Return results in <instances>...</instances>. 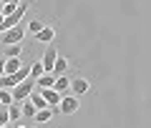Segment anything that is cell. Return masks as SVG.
Segmentation results:
<instances>
[{
	"instance_id": "cell-20",
	"label": "cell",
	"mask_w": 151,
	"mask_h": 128,
	"mask_svg": "<svg viewBox=\"0 0 151 128\" xmlns=\"http://www.w3.org/2000/svg\"><path fill=\"white\" fill-rule=\"evenodd\" d=\"M3 75H5V58L0 55V78H3Z\"/></svg>"
},
{
	"instance_id": "cell-11",
	"label": "cell",
	"mask_w": 151,
	"mask_h": 128,
	"mask_svg": "<svg viewBox=\"0 0 151 128\" xmlns=\"http://www.w3.org/2000/svg\"><path fill=\"white\" fill-rule=\"evenodd\" d=\"M55 78H58V75H53V73H43L40 78L35 80V85H38V88H53Z\"/></svg>"
},
{
	"instance_id": "cell-2",
	"label": "cell",
	"mask_w": 151,
	"mask_h": 128,
	"mask_svg": "<svg viewBox=\"0 0 151 128\" xmlns=\"http://www.w3.org/2000/svg\"><path fill=\"white\" fill-rule=\"evenodd\" d=\"M33 85H35V80H33L30 75H28V78L23 80V83H18L15 88L10 91V93H13V101H25V98L33 93Z\"/></svg>"
},
{
	"instance_id": "cell-22",
	"label": "cell",
	"mask_w": 151,
	"mask_h": 128,
	"mask_svg": "<svg viewBox=\"0 0 151 128\" xmlns=\"http://www.w3.org/2000/svg\"><path fill=\"white\" fill-rule=\"evenodd\" d=\"M0 128H10V123H8V126H0Z\"/></svg>"
},
{
	"instance_id": "cell-15",
	"label": "cell",
	"mask_w": 151,
	"mask_h": 128,
	"mask_svg": "<svg viewBox=\"0 0 151 128\" xmlns=\"http://www.w3.org/2000/svg\"><path fill=\"white\" fill-rule=\"evenodd\" d=\"M20 111H23V116H28V118H33V116H35V108H33V103L28 101V98H25V101H23Z\"/></svg>"
},
{
	"instance_id": "cell-24",
	"label": "cell",
	"mask_w": 151,
	"mask_h": 128,
	"mask_svg": "<svg viewBox=\"0 0 151 128\" xmlns=\"http://www.w3.org/2000/svg\"><path fill=\"white\" fill-rule=\"evenodd\" d=\"M0 10H3V3H0Z\"/></svg>"
},
{
	"instance_id": "cell-18",
	"label": "cell",
	"mask_w": 151,
	"mask_h": 128,
	"mask_svg": "<svg viewBox=\"0 0 151 128\" xmlns=\"http://www.w3.org/2000/svg\"><path fill=\"white\" fill-rule=\"evenodd\" d=\"M23 55V45H8V58H20Z\"/></svg>"
},
{
	"instance_id": "cell-21",
	"label": "cell",
	"mask_w": 151,
	"mask_h": 128,
	"mask_svg": "<svg viewBox=\"0 0 151 128\" xmlns=\"http://www.w3.org/2000/svg\"><path fill=\"white\" fill-rule=\"evenodd\" d=\"M0 3H3V5H10V8H15L18 3H20V0H0Z\"/></svg>"
},
{
	"instance_id": "cell-23",
	"label": "cell",
	"mask_w": 151,
	"mask_h": 128,
	"mask_svg": "<svg viewBox=\"0 0 151 128\" xmlns=\"http://www.w3.org/2000/svg\"><path fill=\"white\" fill-rule=\"evenodd\" d=\"M15 128H25V126H15Z\"/></svg>"
},
{
	"instance_id": "cell-13",
	"label": "cell",
	"mask_w": 151,
	"mask_h": 128,
	"mask_svg": "<svg viewBox=\"0 0 151 128\" xmlns=\"http://www.w3.org/2000/svg\"><path fill=\"white\" fill-rule=\"evenodd\" d=\"M0 106H13V93L8 91V88H0Z\"/></svg>"
},
{
	"instance_id": "cell-19",
	"label": "cell",
	"mask_w": 151,
	"mask_h": 128,
	"mask_svg": "<svg viewBox=\"0 0 151 128\" xmlns=\"http://www.w3.org/2000/svg\"><path fill=\"white\" fill-rule=\"evenodd\" d=\"M10 123V116H8V108L0 106V126H8Z\"/></svg>"
},
{
	"instance_id": "cell-9",
	"label": "cell",
	"mask_w": 151,
	"mask_h": 128,
	"mask_svg": "<svg viewBox=\"0 0 151 128\" xmlns=\"http://www.w3.org/2000/svg\"><path fill=\"white\" fill-rule=\"evenodd\" d=\"M53 108H40V111H35V116H33V121L35 123H48L50 118H53Z\"/></svg>"
},
{
	"instance_id": "cell-8",
	"label": "cell",
	"mask_w": 151,
	"mask_h": 128,
	"mask_svg": "<svg viewBox=\"0 0 151 128\" xmlns=\"http://www.w3.org/2000/svg\"><path fill=\"white\" fill-rule=\"evenodd\" d=\"M70 88V78L68 75H58L55 78V83H53V91H58L60 96H65V91Z\"/></svg>"
},
{
	"instance_id": "cell-4",
	"label": "cell",
	"mask_w": 151,
	"mask_h": 128,
	"mask_svg": "<svg viewBox=\"0 0 151 128\" xmlns=\"http://www.w3.org/2000/svg\"><path fill=\"white\" fill-rule=\"evenodd\" d=\"M70 91H73L76 98L83 96V93H88V91H91V83H88V78H81V75H78V78H73V80H70Z\"/></svg>"
},
{
	"instance_id": "cell-3",
	"label": "cell",
	"mask_w": 151,
	"mask_h": 128,
	"mask_svg": "<svg viewBox=\"0 0 151 128\" xmlns=\"http://www.w3.org/2000/svg\"><path fill=\"white\" fill-rule=\"evenodd\" d=\"M58 111L65 113V116L76 113V111H78V98H76V96H63V98H60V103H58Z\"/></svg>"
},
{
	"instance_id": "cell-6",
	"label": "cell",
	"mask_w": 151,
	"mask_h": 128,
	"mask_svg": "<svg viewBox=\"0 0 151 128\" xmlns=\"http://www.w3.org/2000/svg\"><path fill=\"white\" fill-rule=\"evenodd\" d=\"M55 58H58V50H55V48H48V50H45L43 60H40V63H43V70H45V73H53Z\"/></svg>"
},
{
	"instance_id": "cell-12",
	"label": "cell",
	"mask_w": 151,
	"mask_h": 128,
	"mask_svg": "<svg viewBox=\"0 0 151 128\" xmlns=\"http://www.w3.org/2000/svg\"><path fill=\"white\" fill-rule=\"evenodd\" d=\"M65 68H68V60L58 55V58H55V65H53V75H63Z\"/></svg>"
},
{
	"instance_id": "cell-17",
	"label": "cell",
	"mask_w": 151,
	"mask_h": 128,
	"mask_svg": "<svg viewBox=\"0 0 151 128\" xmlns=\"http://www.w3.org/2000/svg\"><path fill=\"white\" fill-rule=\"evenodd\" d=\"M25 28L33 33V35H38V33L43 30V23H40V20H28V25H25Z\"/></svg>"
},
{
	"instance_id": "cell-5",
	"label": "cell",
	"mask_w": 151,
	"mask_h": 128,
	"mask_svg": "<svg viewBox=\"0 0 151 128\" xmlns=\"http://www.w3.org/2000/svg\"><path fill=\"white\" fill-rule=\"evenodd\" d=\"M40 96H43V101L48 103V108H55L60 103V98H63L58 91H53V88H40Z\"/></svg>"
},
{
	"instance_id": "cell-16",
	"label": "cell",
	"mask_w": 151,
	"mask_h": 128,
	"mask_svg": "<svg viewBox=\"0 0 151 128\" xmlns=\"http://www.w3.org/2000/svg\"><path fill=\"white\" fill-rule=\"evenodd\" d=\"M8 116H10V121H18V118H23V111H20V106H8Z\"/></svg>"
},
{
	"instance_id": "cell-14",
	"label": "cell",
	"mask_w": 151,
	"mask_h": 128,
	"mask_svg": "<svg viewBox=\"0 0 151 128\" xmlns=\"http://www.w3.org/2000/svg\"><path fill=\"white\" fill-rule=\"evenodd\" d=\"M43 73H45V70H43V63H40V60L30 65V78H33V80H38V78H40Z\"/></svg>"
},
{
	"instance_id": "cell-1",
	"label": "cell",
	"mask_w": 151,
	"mask_h": 128,
	"mask_svg": "<svg viewBox=\"0 0 151 128\" xmlns=\"http://www.w3.org/2000/svg\"><path fill=\"white\" fill-rule=\"evenodd\" d=\"M25 25H28V20H20L15 28H10V30H5V33H0V43L3 45H20L23 43V38H25Z\"/></svg>"
},
{
	"instance_id": "cell-7",
	"label": "cell",
	"mask_w": 151,
	"mask_h": 128,
	"mask_svg": "<svg viewBox=\"0 0 151 128\" xmlns=\"http://www.w3.org/2000/svg\"><path fill=\"white\" fill-rule=\"evenodd\" d=\"M38 40L40 43H45V45H50V43H53V38H55V28H50V25H43V30L38 33Z\"/></svg>"
},
{
	"instance_id": "cell-10",
	"label": "cell",
	"mask_w": 151,
	"mask_h": 128,
	"mask_svg": "<svg viewBox=\"0 0 151 128\" xmlns=\"http://www.w3.org/2000/svg\"><path fill=\"white\" fill-rule=\"evenodd\" d=\"M20 68H23L20 58H5V75H13V73H18Z\"/></svg>"
}]
</instances>
